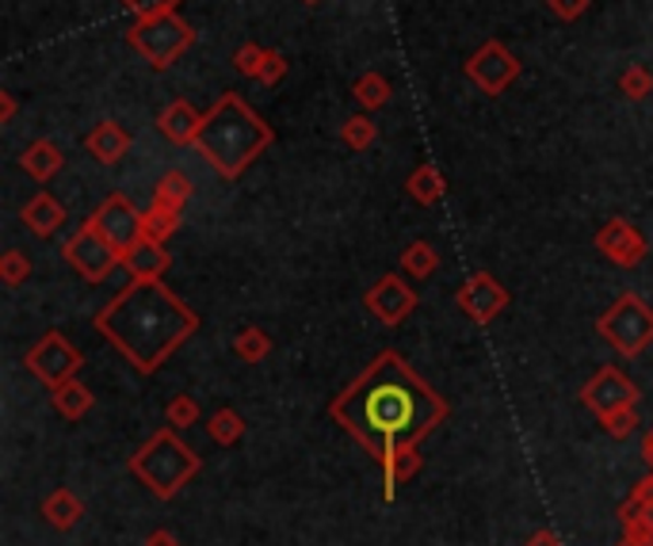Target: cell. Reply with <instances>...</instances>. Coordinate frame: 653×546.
Returning <instances> with one entry per match:
<instances>
[{
	"instance_id": "cell-1",
	"label": "cell",
	"mask_w": 653,
	"mask_h": 546,
	"mask_svg": "<svg viewBox=\"0 0 653 546\" xmlns=\"http://www.w3.org/2000/svg\"><path fill=\"white\" fill-rule=\"evenodd\" d=\"M451 405L435 386L409 367L406 356L378 352L345 390L329 402V417L368 451L375 463L401 448H421L447 420Z\"/></svg>"
},
{
	"instance_id": "cell-7",
	"label": "cell",
	"mask_w": 653,
	"mask_h": 546,
	"mask_svg": "<svg viewBox=\"0 0 653 546\" xmlns=\"http://www.w3.org/2000/svg\"><path fill=\"white\" fill-rule=\"evenodd\" d=\"M61 256H66V264L84 283H104L115 268H123V253L92 225V218L77 225L73 237L61 245Z\"/></svg>"
},
{
	"instance_id": "cell-22",
	"label": "cell",
	"mask_w": 653,
	"mask_h": 546,
	"mask_svg": "<svg viewBox=\"0 0 653 546\" xmlns=\"http://www.w3.org/2000/svg\"><path fill=\"white\" fill-rule=\"evenodd\" d=\"M50 405H54V413H58L61 420H81V417H89V413H92L96 397H92V390L84 386V382L69 379V382H61V386L50 390Z\"/></svg>"
},
{
	"instance_id": "cell-25",
	"label": "cell",
	"mask_w": 653,
	"mask_h": 546,
	"mask_svg": "<svg viewBox=\"0 0 653 546\" xmlns=\"http://www.w3.org/2000/svg\"><path fill=\"white\" fill-rule=\"evenodd\" d=\"M191 195H196V184H191L188 173H180V169H168V173L158 181V187H153V202H161V207H173V210L188 207Z\"/></svg>"
},
{
	"instance_id": "cell-35",
	"label": "cell",
	"mask_w": 653,
	"mask_h": 546,
	"mask_svg": "<svg viewBox=\"0 0 653 546\" xmlns=\"http://www.w3.org/2000/svg\"><path fill=\"white\" fill-rule=\"evenodd\" d=\"M27 276H31V256L20 253V248H8V253L0 256V279H4V287L27 283Z\"/></svg>"
},
{
	"instance_id": "cell-3",
	"label": "cell",
	"mask_w": 653,
	"mask_h": 546,
	"mask_svg": "<svg viewBox=\"0 0 653 546\" xmlns=\"http://www.w3.org/2000/svg\"><path fill=\"white\" fill-rule=\"evenodd\" d=\"M271 142H276V130H271L237 92H225L211 112H207L196 150L222 181H241L245 169L253 165Z\"/></svg>"
},
{
	"instance_id": "cell-40",
	"label": "cell",
	"mask_w": 653,
	"mask_h": 546,
	"mask_svg": "<svg viewBox=\"0 0 653 546\" xmlns=\"http://www.w3.org/2000/svg\"><path fill=\"white\" fill-rule=\"evenodd\" d=\"M524 546H562V535H558L555 527H539V532H535Z\"/></svg>"
},
{
	"instance_id": "cell-13",
	"label": "cell",
	"mask_w": 653,
	"mask_h": 546,
	"mask_svg": "<svg viewBox=\"0 0 653 546\" xmlns=\"http://www.w3.org/2000/svg\"><path fill=\"white\" fill-rule=\"evenodd\" d=\"M455 306L463 310L474 325H489L504 314V306H509V291H504L489 271H474V276L455 291Z\"/></svg>"
},
{
	"instance_id": "cell-29",
	"label": "cell",
	"mask_w": 653,
	"mask_h": 546,
	"mask_svg": "<svg viewBox=\"0 0 653 546\" xmlns=\"http://www.w3.org/2000/svg\"><path fill=\"white\" fill-rule=\"evenodd\" d=\"M619 524H623V535L653 546V501H646V504H627L623 501V509H619Z\"/></svg>"
},
{
	"instance_id": "cell-31",
	"label": "cell",
	"mask_w": 653,
	"mask_h": 546,
	"mask_svg": "<svg viewBox=\"0 0 653 546\" xmlns=\"http://www.w3.org/2000/svg\"><path fill=\"white\" fill-rule=\"evenodd\" d=\"M375 138H378V127H375V119H371V112L352 115V119H345V127H340V142L355 153H363L368 146H375Z\"/></svg>"
},
{
	"instance_id": "cell-9",
	"label": "cell",
	"mask_w": 653,
	"mask_h": 546,
	"mask_svg": "<svg viewBox=\"0 0 653 546\" xmlns=\"http://www.w3.org/2000/svg\"><path fill=\"white\" fill-rule=\"evenodd\" d=\"M466 77H470L474 89H481L486 96H501L520 77V58L504 43L489 38V43H481L478 50L466 58Z\"/></svg>"
},
{
	"instance_id": "cell-11",
	"label": "cell",
	"mask_w": 653,
	"mask_h": 546,
	"mask_svg": "<svg viewBox=\"0 0 653 546\" xmlns=\"http://www.w3.org/2000/svg\"><path fill=\"white\" fill-rule=\"evenodd\" d=\"M639 397H642L639 386H634L619 367H600V371L581 386V405H585L588 413H596V420L616 409H627V405H639Z\"/></svg>"
},
{
	"instance_id": "cell-27",
	"label": "cell",
	"mask_w": 653,
	"mask_h": 546,
	"mask_svg": "<svg viewBox=\"0 0 653 546\" xmlns=\"http://www.w3.org/2000/svg\"><path fill=\"white\" fill-rule=\"evenodd\" d=\"M390 81H386L383 73H363L360 81L352 84V96H355V104L363 107V112H378V107H386L390 104Z\"/></svg>"
},
{
	"instance_id": "cell-42",
	"label": "cell",
	"mask_w": 653,
	"mask_h": 546,
	"mask_svg": "<svg viewBox=\"0 0 653 546\" xmlns=\"http://www.w3.org/2000/svg\"><path fill=\"white\" fill-rule=\"evenodd\" d=\"M145 546H180V539H176V532H168V527H158V532L145 535Z\"/></svg>"
},
{
	"instance_id": "cell-23",
	"label": "cell",
	"mask_w": 653,
	"mask_h": 546,
	"mask_svg": "<svg viewBox=\"0 0 653 546\" xmlns=\"http://www.w3.org/2000/svg\"><path fill=\"white\" fill-rule=\"evenodd\" d=\"M406 187H409V195H413V199L421 202V207H435V202H440L443 195H447V181H443V173L432 165V161L417 165L413 173H409Z\"/></svg>"
},
{
	"instance_id": "cell-19",
	"label": "cell",
	"mask_w": 653,
	"mask_h": 546,
	"mask_svg": "<svg viewBox=\"0 0 653 546\" xmlns=\"http://www.w3.org/2000/svg\"><path fill=\"white\" fill-rule=\"evenodd\" d=\"M20 169L31 176V181L46 184L54 173L66 169V153H61V146L50 142V138H38V142H31L27 150L20 153Z\"/></svg>"
},
{
	"instance_id": "cell-6",
	"label": "cell",
	"mask_w": 653,
	"mask_h": 546,
	"mask_svg": "<svg viewBox=\"0 0 653 546\" xmlns=\"http://www.w3.org/2000/svg\"><path fill=\"white\" fill-rule=\"evenodd\" d=\"M596 333L608 340L623 360H639L646 348H653V306L642 294L623 291L600 317H596Z\"/></svg>"
},
{
	"instance_id": "cell-15",
	"label": "cell",
	"mask_w": 653,
	"mask_h": 546,
	"mask_svg": "<svg viewBox=\"0 0 653 546\" xmlns=\"http://www.w3.org/2000/svg\"><path fill=\"white\" fill-rule=\"evenodd\" d=\"M203 112L188 104V100H173L165 112L158 115V130L176 146H196L199 142V130H203Z\"/></svg>"
},
{
	"instance_id": "cell-34",
	"label": "cell",
	"mask_w": 653,
	"mask_h": 546,
	"mask_svg": "<svg viewBox=\"0 0 653 546\" xmlns=\"http://www.w3.org/2000/svg\"><path fill=\"white\" fill-rule=\"evenodd\" d=\"M600 425L611 440H631L634 428H639V405H627V409L608 413V417H600Z\"/></svg>"
},
{
	"instance_id": "cell-32",
	"label": "cell",
	"mask_w": 653,
	"mask_h": 546,
	"mask_svg": "<svg viewBox=\"0 0 653 546\" xmlns=\"http://www.w3.org/2000/svg\"><path fill=\"white\" fill-rule=\"evenodd\" d=\"M619 92H623L631 104H642L653 92V73L642 61H634V66H627L623 73H619Z\"/></svg>"
},
{
	"instance_id": "cell-30",
	"label": "cell",
	"mask_w": 653,
	"mask_h": 546,
	"mask_svg": "<svg viewBox=\"0 0 653 546\" xmlns=\"http://www.w3.org/2000/svg\"><path fill=\"white\" fill-rule=\"evenodd\" d=\"M401 271H406V276H417V279H429L440 271V253H435L429 241H413V245L401 253Z\"/></svg>"
},
{
	"instance_id": "cell-16",
	"label": "cell",
	"mask_w": 653,
	"mask_h": 546,
	"mask_svg": "<svg viewBox=\"0 0 653 546\" xmlns=\"http://www.w3.org/2000/svg\"><path fill=\"white\" fill-rule=\"evenodd\" d=\"M130 146H135L130 130L123 127V123H115V119H104L100 127H92L89 138H84V150H89L100 165H119V161L130 153Z\"/></svg>"
},
{
	"instance_id": "cell-43",
	"label": "cell",
	"mask_w": 653,
	"mask_h": 546,
	"mask_svg": "<svg viewBox=\"0 0 653 546\" xmlns=\"http://www.w3.org/2000/svg\"><path fill=\"white\" fill-rule=\"evenodd\" d=\"M642 458L650 463V471H653V428L646 432V440H642Z\"/></svg>"
},
{
	"instance_id": "cell-4",
	"label": "cell",
	"mask_w": 653,
	"mask_h": 546,
	"mask_svg": "<svg viewBox=\"0 0 653 546\" xmlns=\"http://www.w3.org/2000/svg\"><path fill=\"white\" fill-rule=\"evenodd\" d=\"M199 471H203V458L180 440L176 428H158V432L130 455V474H135L158 501H173Z\"/></svg>"
},
{
	"instance_id": "cell-5",
	"label": "cell",
	"mask_w": 653,
	"mask_h": 546,
	"mask_svg": "<svg viewBox=\"0 0 653 546\" xmlns=\"http://www.w3.org/2000/svg\"><path fill=\"white\" fill-rule=\"evenodd\" d=\"M127 43L135 46L158 73H165V69H173L176 61L196 46V27L176 12L135 15V23L127 27Z\"/></svg>"
},
{
	"instance_id": "cell-41",
	"label": "cell",
	"mask_w": 653,
	"mask_h": 546,
	"mask_svg": "<svg viewBox=\"0 0 653 546\" xmlns=\"http://www.w3.org/2000/svg\"><path fill=\"white\" fill-rule=\"evenodd\" d=\"M15 112H20V100H15V92H0V123H12Z\"/></svg>"
},
{
	"instance_id": "cell-24",
	"label": "cell",
	"mask_w": 653,
	"mask_h": 546,
	"mask_svg": "<svg viewBox=\"0 0 653 546\" xmlns=\"http://www.w3.org/2000/svg\"><path fill=\"white\" fill-rule=\"evenodd\" d=\"M184 222V210H173V207H161V202H150V210H142V237L145 241H158V245H165L168 237H173L176 230H180Z\"/></svg>"
},
{
	"instance_id": "cell-10",
	"label": "cell",
	"mask_w": 653,
	"mask_h": 546,
	"mask_svg": "<svg viewBox=\"0 0 653 546\" xmlns=\"http://www.w3.org/2000/svg\"><path fill=\"white\" fill-rule=\"evenodd\" d=\"M92 225H96L119 253H127L135 241H142V210H138L135 199L123 191H112L96 210H92Z\"/></svg>"
},
{
	"instance_id": "cell-28",
	"label": "cell",
	"mask_w": 653,
	"mask_h": 546,
	"mask_svg": "<svg viewBox=\"0 0 653 546\" xmlns=\"http://www.w3.org/2000/svg\"><path fill=\"white\" fill-rule=\"evenodd\" d=\"M233 356L241 363H264L271 356V337L256 325H245V329L233 337Z\"/></svg>"
},
{
	"instance_id": "cell-8",
	"label": "cell",
	"mask_w": 653,
	"mask_h": 546,
	"mask_svg": "<svg viewBox=\"0 0 653 546\" xmlns=\"http://www.w3.org/2000/svg\"><path fill=\"white\" fill-rule=\"evenodd\" d=\"M23 363H27V371L35 374L43 386L54 390V386H61V382L77 379V371L84 367V356L69 337L46 333V337H38V345H31V352L23 356Z\"/></svg>"
},
{
	"instance_id": "cell-14",
	"label": "cell",
	"mask_w": 653,
	"mask_h": 546,
	"mask_svg": "<svg viewBox=\"0 0 653 546\" xmlns=\"http://www.w3.org/2000/svg\"><path fill=\"white\" fill-rule=\"evenodd\" d=\"M596 248H600V256H608L616 268H639L650 253L646 237H642L627 218H611V222H604L600 233H596Z\"/></svg>"
},
{
	"instance_id": "cell-44",
	"label": "cell",
	"mask_w": 653,
	"mask_h": 546,
	"mask_svg": "<svg viewBox=\"0 0 653 546\" xmlns=\"http://www.w3.org/2000/svg\"><path fill=\"white\" fill-rule=\"evenodd\" d=\"M619 546H646V543H639V539H631V535H623V543Z\"/></svg>"
},
{
	"instance_id": "cell-21",
	"label": "cell",
	"mask_w": 653,
	"mask_h": 546,
	"mask_svg": "<svg viewBox=\"0 0 653 546\" xmlns=\"http://www.w3.org/2000/svg\"><path fill=\"white\" fill-rule=\"evenodd\" d=\"M424 458L417 448H401L398 455L383 458L378 463V471H383V497L386 501H394V493H398V486H406V481H413L417 474H421Z\"/></svg>"
},
{
	"instance_id": "cell-33",
	"label": "cell",
	"mask_w": 653,
	"mask_h": 546,
	"mask_svg": "<svg viewBox=\"0 0 653 546\" xmlns=\"http://www.w3.org/2000/svg\"><path fill=\"white\" fill-rule=\"evenodd\" d=\"M165 420H168V428L184 432V428H196L199 420H203V409H199V402L191 394H176L165 409Z\"/></svg>"
},
{
	"instance_id": "cell-20",
	"label": "cell",
	"mask_w": 653,
	"mask_h": 546,
	"mask_svg": "<svg viewBox=\"0 0 653 546\" xmlns=\"http://www.w3.org/2000/svg\"><path fill=\"white\" fill-rule=\"evenodd\" d=\"M84 516V501L73 493V489H54V493L43 497V520L54 527V532H73Z\"/></svg>"
},
{
	"instance_id": "cell-39",
	"label": "cell",
	"mask_w": 653,
	"mask_h": 546,
	"mask_svg": "<svg viewBox=\"0 0 653 546\" xmlns=\"http://www.w3.org/2000/svg\"><path fill=\"white\" fill-rule=\"evenodd\" d=\"M135 15H153V12H176L180 0H123Z\"/></svg>"
},
{
	"instance_id": "cell-45",
	"label": "cell",
	"mask_w": 653,
	"mask_h": 546,
	"mask_svg": "<svg viewBox=\"0 0 653 546\" xmlns=\"http://www.w3.org/2000/svg\"><path fill=\"white\" fill-rule=\"evenodd\" d=\"M302 4H310V8H314V4H322V0H302Z\"/></svg>"
},
{
	"instance_id": "cell-18",
	"label": "cell",
	"mask_w": 653,
	"mask_h": 546,
	"mask_svg": "<svg viewBox=\"0 0 653 546\" xmlns=\"http://www.w3.org/2000/svg\"><path fill=\"white\" fill-rule=\"evenodd\" d=\"M20 222L27 225L35 237H54V233L61 230V222H66V207H61L50 191H38L31 202H23Z\"/></svg>"
},
{
	"instance_id": "cell-26",
	"label": "cell",
	"mask_w": 653,
	"mask_h": 546,
	"mask_svg": "<svg viewBox=\"0 0 653 546\" xmlns=\"http://www.w3.org/2000/svg\"><path fill=\"white\" fill-rule=\"evenodd\" d=\"M207 435H211V443H218V448H233V443L245 440V417L237 409H230V405H222L207 420Z\"/></svg>"
},
{
	"instance_id": "cell-2",
	"label": "cell",
	"mask_w": 653,
	"mask_h": 546,
	"mask_svg": "<svg viewBox=\"0 0 653 546\" xmlns=\"http://www.w3.org/2000/svg\"><path fill=\"white\" fill-rule=\"evenodd\" d=\"M96 333L138 374H153L199 333V314L161 279H130L96 314Z\"/></svg>"
},
{
	"instance_id": "cell-37",
	"label": "cell",
	"mask_w": 653,
	"mask_h": 546,
	"mask_svg": "<svg viewBox=\"0 0 653 546\" xmlns=\"http://www.w3.org/2000/svg\"><path fill=\"white\" fill-rule=\"evenodd\" d=\"M283 77H287V58H283V54H276V50H268V58H264V66H260V73H256V81L268 84V89H276Z\"/></svg>"
},
{
	"instance_id": "cell-12",
	"label": "cell",
	"mask_w": 653,
	"mask_h": 546,
	"mask_svg": "<svg viewBox=\"0 0 653 546\" xmlns=\"http://www.w3.org/2000/svg\"><path fill=\"white\" fill-rule=\"evenodd\" d=\"M363 306H368L383 325H401L406 317H413L417 291L398 276V271H386V276H378L375 283L363 291Z\"/></svg>"
},
{
	"instance_id": "cell-17",
	"label": "cell",
	"mask_w": 653,
	"mask_h": 546,
	"mask_svg": "<svg viewBox=\"0 0 653 546\" xmlns=\"http://www.w3.org/2000/svg\"><path fill=\"white\" fill-rule=\"evenodd\" d=\"M168 264H173V256H168L165 245H158V241H135V245L123 253V268H127L130 279H161L168 271Z\"/></svg>"
},
{
	"instance_id": "cell-36",
	"label": "cell",
	"mask_w": 653,
	"mask_h": 546,
	"mask_svg": "<svg viewBox=\"0 0 653 546\" xmlns=\"http://www.w3.org/2000/svg\"><path fill=\"white\" fill-rule=\"evenodd\" d=\"M264 58H268V50H264V46L245 43V46H237V54H233V69H237L241 77H253V81H256V73H260Z\"/></svg>"
},
{
	"instance_id": "cell-38",
	"label": "cell",
	"mask_w": 653,
	"mask_h": 546,
	"mask_svg": "<svg viewBox=\"0 0 653 546\" xmlns=\"http://www.w3.org/2000/svg\"><path fill=\"white\" fill-rule=\"evenodd\" d=\"M547 8L550 12L558 15V20H581V15L588 12V8H593V0H547Z\"/></svg>"
}]
</instances>
